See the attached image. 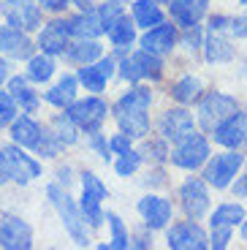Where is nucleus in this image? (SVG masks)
Returning <instances> with one entry per match:
<instances>
[{
    "label": "nucleus",
    "instance_id": "f257e3e1",
    "mask_svg": "<svg viewBox=\"0 0 247 250\" xmlns=\"http://www.w3.org/2000/svg\"><path fill=\"white\" fill-rule=\"evenodd\" d=\"M149 104L152 93L147 87H133L114 104V120H117L120 131L128 133L130 139H144L149 133Z\"/></svg>",
    "mask_w": 247,
    "mask_h": 250
},
{
    "label": "nucleus",
    "instance_id": "f03ea898",
    "mask_svg": "<svg viewBox=\"0 0 247 250\" xmlns=\"http://www.w3.org/2000/svg\"><path fill=\"white\" fill-rule=\"evenodd\" d=\"M46 196H49V201L55 204V209L60 212L62 226H65V231L71 234V239H74L76 245H82V248H87V245H90V237H87V226H84L87 218H84V212H82V207H76L74 199H71L60 185H49L46 188Z\"/></svg>",
    "mask_w": 247,
    "mask_h": 250
},
{
    "label": "nucleus",
    "instance_id": "7ed1b4c3",
    "mask_svg": "<svg viewBox=\"0 0 247 250\" xmlns=\"http://www.w3.org/2000/svg\"><path fill=\"white\" fill-rule=\"evenodd\" d=\"M245 207L236 204V201H228V204H220L212 212L209 218V226H212V231H209V248L215 250H223V248H228L231 242V234H234L236 226H242V220H245Z\"/></svg>",
    "mask_w": 247,
    "mask_h": 250
},
{
    "label": "nucleus",
    "instance_id": "20e7f679",
    "mask_svg": "<svg viewBox=\"0 0 247 250\" xmlns=\"http://www.w3.org/2000/svg\"><path fill=\"white\" fill-rule=\"evenodd\" d=\"M236 112H239L236 98H231V95H226V93L212 90V93H206V95L198 98V123H201V128L209 131V133L215 131L220 123H226L228 117H234Z\"/></svg>",
    "mask_w": 247,
    "mask_h": 250
},
{
    "label": "nucleus",
    "instance_id": "39448f33",
    "mask_svg": "<svg viewBox=\"0 0 247 250\" xmlns=\"http://www.w3.org/2000/svg\"><path fill=\"white\" fill-rule=\"evenodd\" d=\"M242 166H245V155L242 152H236V150L220 152V155L209 158L204 163V180H206V185L223 190V188H228L239 177Z\"/></svg>",
    "mask_w": 247,
    "mask_h": 250
},
{
    "label": "nucleus",
    "instance_id": "423d86ee",
    "mask_svg": "<svg viewBox=\"0 0 247 250\" xmlns=\"http://www.w3.org/2000/svg\"><path fill=\"white\" fill-rule=\"evenodd\" d=\"M231 17H217L209 19V33L204 38V55L209 62H228L234 57V44H231V38L226 36V30H231Z\"/></svg>",
    "mask_w": 247,
    "mask_h": 250
},
{
    "label": "nucleus",
    "instance_id": "0eeeda50",
    "mask_svg": "<svg viewBox=\"0 0 247 250\" xmlns=\"http://www.w3.org/2000/svg\"><path fill=\"white\" fill-rule=\"evenodd\" d=\"M206 161H209V142H206L201 133H190L187 139L177 142V147H174V152H171L174 166L187 169V171L201 169Z\"/></svg>",
    "mask_w": 247,
    "mask_h": 250
},
{
    "label": "nucleus",
    "instance_id": "6e6552de",
    "mask_svg": "<svg viewBox=\"0 0 247 250\" xmlns=\"http://www.w3.org/2000/svg\"><path fill=\"white\" fill-rule=\"evenodd\" d=\"M163 74V60L161 55H155L149 49H142L136 55L125 57L120 62V76L128 82H139V79H161Z\"/></svg>",
    "mask_w": 247,
    "mask_h": 250
},
{
    "label": "nucleus",
    "instance_id": "1a4fd4ad",
    "mask_svg": "<svg viewBox=\"0 0 247 250\" xmlns=\"http://www.w3.org/2000/svg\"><path fill=\"white\" fill-rule=\"evenodd\" d=\"M3 161H6L8 166V174H11L14 182H19V185H27L30 180H36V177H41V163L33 161L27 152H22V144H6L3 147Z\"/></svg>",
    "mask_w": 247,
    "mask_h": 250
},
{
    "label": "nucleus",
    "instance_id": "9d476101",
    "mask_svg": "<svg viewBox=\"0 0 247 250\" xmlns=\"http://www.w3.org/2000/svg\"><path fill=\"white\" fill-rule=\"evenodd\" d=\"M106 199V185L101 182V177H95L93 171L82 174V212H84L87 223L90 226H101L103 212H101V201Z\"/></svg>",
    "mask_w": 247,
    "mask_h": 250
},
{
    "label": "nucleus",
    "instance_id": "9b49d317",
    "mask_svg": "<svg viewBox=\"0 0 247 250\" xmlns=\"http://www.w3.org/2000/svg\"><path fill=\"white\" fill-rule=\"evenodd\" d=\"M179 201H182V209H185L187 218L201 220L209 209V190H206V180L201 177H187L179 188Z\"/></svg>",
    "mask_w": 247,
    "mask_h": 250
},
{
    "label": "nucleus",
    "instance_id": "f8f14e48",
    "mask_svg": "<svg viewBox=\"0 0 247 250\" xmlns=\"http://www.w3.org/2000/svg\"><path fill=\"white\" fill-rule=\"evenodd\" d=\"M106 112H109V106H106V101H101V98L74 101V104L68 106L71 120L87 133L101 131V125H103V120H106Z\"/></svg>",
    "mask_w": 247,
    "mask_h": 250
},
{
    "label": "nucleus",
    "instance_id": "ddd939ff",
    "mask_svg": "<svg viewBox=\"0 0 247 250\" xmlns=\"http://www.w3.org/2000/svg\"><path fill=\"white\" fill-rule=\"evenodd\" d=\"M166 245L171 250H204V248H209V237H206L204 229L190 218V220H185V223H177V226L168 229Z\"/></svg>",
    "mask_w": 247,
    "mask_h": 250
},
{
    "label": "nucleus",
    "instance_id": "4468645a",
    "mask_svg": "<svg viewBox=\"0 0 247 250\" xmlns=\"http://www.w3.org/2000/svg\"><path fill=\"white\" fill-rule=\"evenodd\" d=\"M0 11L8 19V25L19 27V30L41 27V8H38L36 0H3Z\"/></svg>",
    "mask_w": 247,
    "mask_h": 250
},
{
    "label": "nucleus",
    "instance_id": "2eb2a0df",
    "mask_svg": "<svg viewBox=\"0 0 247 250\" xmlns=\"http://www.w3.org/2000/svg\"><path fill=\"white\" fill-rule=\"evenodd\" d=\"M0 248L6 250H30L33 231L30 226L17 215H3L0 218Z\"/></svg>",
    "mask_w": 247,
    "mask_h": 250
},
{
    "label": "nucleus",
    "instance_id": "dca6fc26",
    "mask_svg": "<svg viewBox=\"0 0 247 250\" xmlns=\"http://www.w3.org/2000/svg\"><path fill=\"white\" fill-rule=\"evenodd\" d=\"M158 131L163 133V139H171V142H182L190 133H196V123H193V114L182 106L166 109L163 117L158 120Z\"/></svg>",
    "mask_w": 247,
    "mask_h": 250
},
{
    "label": "nucleus",
    "instance_id": "f3484780",
    "mask_svg": "<svg viewBox=\"0 0 247 250\" xmlns=\"http://www.w3.org/2000/svg\"><path fill=\"white\" fill-rule=\"evenodd\" d=\"M74 36L71 33V25L68 19H55V22H49V25L41 30V36H38V46H41V52H46V55H62V52H68V38Z\"/></svg>",
    "mask_w": 247,
    "mask_h": 250
},
{
    "label": "nucleus",
    "instance_id": "a211bd4d",
    "mask_svg": "<svg viewBox=\"0 0 247 250\" xmlns=\"http://www.w3.org/2000/svg\"><path fill=\"white\" fill-rule=\"evenodd\" d=\"M171 201L168 199H161V196H144L139 201V215L144 218V226L149 231H158L163 226L171 220Z\"/></svg>",
    "mask_w": 247,
    "mask_h": 250
},
{
    "label": "nucleus",
    "instance_id": "6ab92c4d",
    "mask_svg": "<svg viewBox=\"0 0 247 250\" xmlns=\"http://www.w3.org/2000/svg\"><path fill=\"white\" fill-rule=\"evenodd\" d=\"M212 136H215V142L220 144V147H228V150L242 147V144L247 142V114L236 112L234 117H228L226 123L217 125L215 131H212Z\"/></svg>",
    "mask_w": 247,
    "mask_h": 250
},
{
    "label": "nucleus",
    "instance_id": "aec40b11",
    "mask_svg": "<svg viewBox=\"0 0 247 250\" xmlns=\"http://www.w3.org/2000/svg\"><path fill=\"white\" fill-rule=\"evenodd\" d=\"M30 52L33 44L27 38V30H19L14 25H0V55L25 60V57H33Z\"/></svg>",
    "mask_w": 247,
    "mask_h": 250
},
{
    "label": "nucleus",
    "instance_id": "412c9836",
    "mask_svg": "<svg viewBox=\"0 0 247 250\" xmlns=\"http://www.w3.org/2000/svg\"><path fill=\"white\" fill-rule=\"evenodd\" d=\"M111 74H114V57H98L95 62H87L84 68L79 71V82L84 84V90L101 93Z\"/></svg>",
    "mask_w": 247,
    "mask_h": 250
},
{
    "label": "nucleus",
    "instance_id": "4be33fe9",
    "mask_svg": "<svg viewBox=\"0 0 247 250\" xmlns=\"http://www.w3.org/2000/svg\"><path fill=\"white\" fill-rule=\"evenodd\" d=\"M71 33L76 38H95L106 30V22H103V14L101 8H87V11H79L76 17L68 19Z\"/></svg>",
    "mask_w": 247,
    "mask_h": 250
},
{
    "label": "nucleus",
    "instance_id": "5701e85b",
    "mask_svg": "<svg viewBox=\"0 0 247 250\" xmlns=\"http://www.w3.org/2000/svg\"><path fill=\"white\" fill-rule=\"evenodd\" d=\"M174 44H177V27L174 25H155L149 27L147 33L142 36V46L149 52H155V55H166V52L174 49Z\"/></svg>",
    "mask_w": 247,
    "mask_h": 250
},
{
    "label": "nucleus",
    "instance_id": "b1692460",
    "mask_svg": "<svg viewBox=\"0 0 247 250\" xmlns=\"http://www.w3.org/2000/svg\"><path fill=\"white\" fill-rule=\"evenodd\" d=\"M209 0H171L168 8H171V19L182 27H193L198 25V19L206 14Z\"/></svg>",
    "mask_w": 247,
    "mask_h": 250
},
{
    "label": "nucleus",
    "instance_id": "393cba45",
    "mask_svg": "<svg viewBox=\"0 0 247 250\" xmlns=\"http://www.w3.org/2000/svg\"><path fill=\"white\" fill-rule=\"evenodd\" d=\"M41 133H43L41 125H38L33 117H19V120L11 123V139L17 144H22V147H33V150H36Z\"/></svg>",
    "mask_w": 247,
    "mask_h": 250
},
{
    "label": "nucleus",
    "instance_id": "a878e982",
    "mask_svg": "<svg viewBox=\"0 0 247 250\" xmlns=\"http://www.w3.org/2000/svg\"><path fill=\"white\" fill-rule=\"evenodd\" d=\"M8 93H11V98L17 101L25 112H36L38 109V93L27 84L25 76H11V79H8Z\"/></svg>",
    "mask_w": 247,
    "mask_h": 250
},
{
    "label": "nucleus",
    "instance_id": "bb28decb",
    "mask_svg": "<svg viewBox=\"0 0 247 250\" xmlns=\"http://www.w3.org/2000/svg\"><path fill=\"white\" fill-rule=\"evenodd\" d=\"M46 101L57 109H68L76 101V79L74 76H62L52 90H46Z\"/></svg>",
    "mask_w": 247,
    "mask_h": 250
},
{
    "label": "nucleus",
    "instance_id": "cd10ccee",
    "mask_svg": "<svg viewBox=\"0 0 247 250\" xmlns=\"http://www.w3.org/2000/svg\"><path fill=\"white\" fill-rule=\"evenodd\" d=\"M103 55V46L93 38H79L74 46H68V60L79 62V65H87V62H95L98 57Z\"/></svg>",
    "mask_w": 247,
    "mask_h": 250
},
{
    "label": "nucleus",
    "instance_id": "c85d7f7f",
    "mask_svg": "<svg viewBox=\"0 0 247 250\" xmlns=\"http://www.w3.org/2000/svg\"><path fill=\"white\" fill-rule=\"evenodd\" d=\"M52 74H55V60H52V55L41 52V55L27 57V79L30 82L43 84V82L52 79Z\"/></svg>",
    "mask_w": 247,
    "mask_h": 250
},
{
    "label": "nucleus",
    "instance_id": "c756f323",
    "mask_svg": "<svg viewBox=\"0 0 247 250\" xmlns=\"http://www.w3.org/2000/svg\"><path fill=\"white\" fill-rule=\"evenodd\" d=\"M171 98L179 101V104H193V101L201 98V79L193 74L182 76L171 84Z\"/></svg>",
    "mask_w": 247,
    "mask_h": 250
},
{
    "label": "nucleus",
    "instance_id": "7c9ffc66",
    "mask_svg": "<svg viewBox=\"0 0 247 250\" xmlns=\"http://www.w3.org/2000/svg\"><path fill=\"white\" fill-rule=\"evenodd\" d=\"M133 22L149 30V27L163 22V11L158 8L155 0H136V3H133Z\"/></svg>",
    "mask_w": 247,
    "mask_h": 250
},
{
    "label": "nucleus",
    "instance_id": "2f4dec72",
    "mask_svg": "<svg viewBox=\"0 0 247 250\" xmlns=\"http://www.w3.org/2000/svg\"><path fill=\"white\" fill-rule=\"evenodd\" d=\"M106 33H109V38H111V44L114 46H130L133 44V38H136V25H133L128 17L120 14V17L106 27Z\"/></svg>",
    "mask_w": 247,
    "mask_h": 250
},
{
    "label": "nucleus",
    "instance_id": "473e14b6",
    "mask_svg": "<svg viewBox=\"0 0 247 250\" xmlns=\"http://www.w3.org/2000/svg\"><path fill=\"white\" fill-rule=\"evenodd\" d=\"M106 220H109V229H111V242H109V248L125 250V248L130 245V239H128V231H125V226H123V220H120V215L106 212Z\"/></svg>",
    "mask_w": 247,
    "mask_h": 250
},
{
    "label": "nucleus",
    "instance_id": "72a5a7b5",
    "mask_svg": "<svg viewBox=\"0 0 247 250\" xmlns=\"http://www.w3.org/2000/svg\"><path fill=\"white\" fill-rule=\"evenodd\" d=\"M52 128H55V133L62 139V144L76 142V128H79V125L71 120V114H57V117L52 120Z\"/></svg>",
    "mask_w": 247,
    "mask_h": 250
},
{
    "label": "nucleus",
    "instance_id": "f704fd0d",
    "mask_svg": "<svg viewBox=\"0 0 247 250\" xmlns=\"http://www.w3.org/2000/svg\"><path fill=\"white\" fill-rule=\"evenodd\" d=\"M60 150H62V139L57 136V133H52V131H43L41 139H38V144H36L38 155L41 158H55V155H60Z\"/></svg>",
    "mask_w": 247,
    "mask_h": 250
},
{
    "label": "nucleus",
    "instance_id": "c9c22d12",
    "mask_svg": "<svg viewBox=\"0 0 247 250\" xmlns=\"http://www.w3.org/2000/svg\"><path fill=\"white\" fill-rule=\"evenodd\" d=\"M168 155H171V152H168L166 142L149 139V142H144V144H142V158H147V161H152V163H163Z\"/></svg>",
    "mask_w": 247,
    "mask_h": 250
},
{
    "label": "nucleus",
    "instance_id": "e433bc0d",
    "mask_svg": "<svg viewBox=\"0 0 247 250\" xmlns=\"http://www.w3.org/2000/svg\"><path fill=\"white\" fill-rule=\"evenodd\" d=\"M139 163H142V152L128 150V152H123V155H120L117 163H114V171H117L120 177H130L133 171L139 169Z\"/></svg>",
    "mask_w": 247,
    "mask_h": 250
},
{
    "label": "nucleus",
    "instance_id": "4c0bfd02",
    "mask_svg": "<svg viewBox=\"0 0 247 250\" xmlns=\"http://www.w3.org/2000/svg\"><path fill=\"white\" fill-rule=\"evenodd\" d=\"M17 120V101L11 98V93H3L0 90V131L11 125Z\"/></svg>",
    "mask_w": 247,
    "mask_h": 250
},
{
    "label": "nucleus",
    "instance_id": "58836bf2",
    "mask_svg": "<svg viewBox=\"0 0 247 250\" xmlns=\"http://www.w3.org/2000/svg\"><path fill=\"white\" fill-rule=\"evenodd\" d=\"M182 44H185V49L196 52L198 46H204V41H201V27L193 25V27H185V36H182Z\"/></svg>",
    "mask_w": 247,
    "mask_h": 250
},
{
    "label": "nucleus",
    "instance_id": "ea45409f",
    "mask_svg": "<svg viewBox=\"0 0 247 250\" xmlns=\"http://www.w3.org/2000/svg\"><path fill=\"white\" fill-rule=\"evenodd\" d=\"M90 150H93L98 158H103V161H109V152H111V147L106 144V139L101 136L98 131H95V133H90Z\"/></svg>",
    "mask_w": 247,
    "mask_h": 250
},
{
    "label": "nucleus",
    "instance_id": "a19ab883",
    "mask_svg": "<svg viewBox=\"0 0 247 250\" xmlns=\"http://www.w3.org/2000/svg\"><path fill=\"white\" fill-rule=\"evenodd\" d=\"M109 147H111L114 152H117V155H123V152H128V150H130V136H128V133L120 131L117 136H111Z\"/></svg>",
    "mask_w": 247,
    "mask_h": 250
},
{
    "label": "nucleus",
    "instance_id": "79ce46f5",
    "mask_svg": "<svg viewBox=\"0 0 247 250\" xmlns=\"http://www.w3.org/2000/svg\"><path fill=\"white\" fill-rule=\"evenodd\" d=\"M38 3H41V8H46V11H62L71 0H38Z\"/></svg>",
    "mask_w": 247,
    "mask_h": 250
},
{
    "label": "nucleus",
    "instance_id": "37998d69",
    "mask_svg": "<svg viewBox=\"0 0 247 250\" xmlns=\"http://www.w3.org/2000/svg\"><path fill=\"white\" fill-rule=\"evenodd\" d=\"M234 193H236V196H247V174L236 177V182H234Z\"/></svg>",
    "mask_w": 247,
    "mask_h": 250
},
{
    "label": "nucleus",
    "instance_id": "c03bdc74",
    "mask_svg": "<svg viewBox=\"0 0 247 250\" xmlns=\"http://www.w3.org/2000/svg\"><path fill=\"white\" fill-rule=\"evenodd\" d=\"M8 180H11V174H8V166H6V161H3V152H0V185L8 182Z\"/></svg>",
    "mask_w": 247,
    "mask_h": 250
},
{
    "label": "nucleus",
    "instance_id": "a18cd8bd",
    "mask_svg": "<svg viewBox=\"0 0 247 250\" xmlns=\"http://www.w3.org/2000/svg\"><path fill=\"white\" fill-rule=\"evenodd\" d=\"M8 79V62H6V57H0V84Z\"/></svg>",
    "mask_w": 247,
    "mask_h": 250
},
{
    "label": "nucleus",
    "instance_id": "49530a36",
    "mask_svg": "<svg viewBox=\"0 0 247 250\" xmlns=\"http://www.w3.org/2000/svg\"><path fill=\"white\" fill-rule=\"evenodd\" d=\"M149 245H152V242H147V237H144V234H139V237L133 239V248H149Z\"/></svg>",
    "mask_w": 247,
    "mask_h": 250
},
{
    "label": "nucleus",
    "instance_id": "de8ad7c7",
    "mask_svg": "<svg viewBox=\"0 0 247 250\" xmlns=\"http://www.w3.org/2000/svg\"><path fill=\"white\" fill-rule=\"evenodd\" d=\"M76 6H79V11H87V8H93V0H74Z\"/></svg>",
    "mask_w": 247,
    "mask_h": 250
},
{
    "label": "nucleus",
    "instance_id": "09e8293b",
    "mask_svg": "<svg viewBox=\"0 0 247 250\" xmlns=\"http://www.w3.org/2000/svg\"><path fill=\"white\" fill-rule=\"evenodd\" d=\"M242 239H245V242H247V218L242 220Z\"/></svg>",
    "mask_w": 247,
    "mask_h": 250
},
{
    "label": "nucleus",
    "instance_id": "8fccbe9b",
    "mask_svg": "<svg viewBox=\"0 0 247 250\" xmlns=\"http://www.w3.org/2000/svg\"><path fill=\"white\" fill-rule=\"evenodd\" d=\"M155 3H171V0H155Z\"/></svg>",
    "mask_w": 247,
    "mask_h": 250
},
{
    "label": "nucleus",
    "instance_id": "3c124183",
    "mask_svg": "<svg viewBox=\"0 0 247 250\" xmlns=\"http://www.w3.org/2000/svg\"><path fill=\"white\" fill-rule=\"evenodd\" d=\"M239 3H242V6H247V0H239Z\"/></svg>",
    "mask_w": 247,
    "mask_h": 250
},
{
    "label": "nucleus",
    "instance_id": "603ef678",
    "mask_svg": "<svg viewBox=\"0 0 247 250\" xmlns=\"http://www.w3.org/2000/svg\"><path fill=\"white\" fill-rule=\"evenodd\" d=\"M245 144H247V142H245Z\"/></svg>",
    "mask_w": 247,
    "mask_h": 250
}]
</instances>
